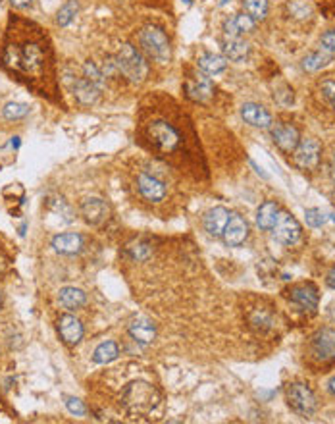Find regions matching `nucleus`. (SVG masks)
Instances as JSON below:
<instances>
[{
    "label": "nucleus",
    "mask_w": 335,
    "mask_h": 424,
    "mask_svg": "<svg viewBox=\"0 0 335 424\" xmlns=\"http://www.w3.org/2000/svg\"><path fill=\"white\" fill-rule=\"evenodd\" d=\"M52 247L60 255H77L83 249V238L79 233H58L52 240Z\"/></svg>",
    "instance_id": "412c9836"
},
{
    "label": "nucleus",
    "mask_w": 335,
    "mask_h": 424,
    "mask_svg": "<svg viewBox=\"0 0 335 424\" xmlns=\"http://www.w3.org/2000/svg\"><path fill=\"white\" fill-rule=\"evenodd\" d=\"M82 216L87 224L100 226L102 222L108 220L110 206L106 204V201H102L99 197H89L82 203Z\"/></svg>",
    "instance_id": "4468645a"
},
{
    "label": "nucleus",
    "mask_w": 335,
    "mask_h": 424,
    "mask_svg": "<svg viewBox=\"0 0 335 424\" xmlns=\"http://www.w3.org/2000/svg\"><path fill=\"white\" fill-rule=\"evenodd\" d=\"M224 35H226V39H237L243 35V33L239 31V28H237L236 16H233V18H227L226 21H224Z\"/></svg>",
    "instance_id": "58836bf2"
},
{
    "label": "nucleus",
    "mask_w": 335,
    "mask_h": 424,
    "mask_svg": "<svg viewBox=\"0 0 335 424\" xmlns=\"http://www.w3.org/2000/svg\"><path fill=\"white\" fill-rule=\"evenodd\" d=\"M241 116L247 124H251L254 128L260 129H270L272 128V116L270 112L266 110L264 106L256 104V102H245L241 106Z\"/></svg>",
    "instance_id": "dca6fc26"
},
{
    "label": "nucleus",
    "mask_w": 335,
    "mask_h": 424,
    "mask_svg": "<svg viewBox=\"0 0 335 424\" xmlns=\"http://www.w3.org/2000/svg\"><path fill=\"white\" fill-rule=\"evenodd\" d=\"M289 299L295 305H299L300 309L305 313H314L318 307V301H320V296H318V287L314 284H300V286H295L289 289Z\"/></svg>",
    "instance_id": "ddd939ff"
},
{
    "label": "nucleus",
    "mask_w": 335,
    "mask_h": 424,
    "mask_svg": "<svg viewBox=\"0 0 335 424\" xmlns=\"http://www.w3.org/2000/svg\"><path fill=\"white\" fill-rule=\"evenodd\" d=\"M137 189H139L141 197L151 203H160L166 197V184L153 174L137 175Z\"/></svg>",
    "instance_id": "9d476101"
},
{
    "label": "nucleus",
    "mask_w": 335,
    "mask_h": 424,
    "mask_svg": "<svg viewBox=\"0 0 335 424\" xmlns=\"http://www.w3.org/2000/svg\"><path fill=\"white\" fill-rule=\"evenodd\" d=\"M199 68L207 75H216L222 74L227 68V58L226 56L214 55V52H207L199 58Z\"/></svg>",
    "instance_id": "b1692460"
},
{
    "label": "nucleus",
    "mask_w": 335,
    "mask_h": 424,
    "mask_svg": "<svg viewBox=\"0 0 335 424\" xmlns=\"http://www.w3.org/2000/svg\"><path fill=\"white\" fill-rule=\"evenodd\" d=\"M329 62H332V52H327V50H314V52H310V55L303 58L300 66H303L305 72H318V70L326 68Z\"/></svg>",
    "instance_id": "a878e982"
},
{
    "label": "nucleus",
    "mask_w": 335,
    "mask_h": 424,
    "mask_svg": "<svg viewBox=\"0 0 335 424\" xmlns=\"http://www.w3.org/2000/svg\"><path fill=\"white\" fill-rule=\"evenodd\" d=\"M293 160H295V166L305 170V172L316 170L320 166V162H322V145H320V141L312 137L300 139L295 153H293Z\"/></svg>",
    "instance_id": "0eeeda50"
},
{
    "label": "nucleus",
    "mask_w": 335,
    "mask_h": 424,
    "mask_svg": "<svg viewBox=\"0 0 335 424\" xmlns=\"http://www.w3.org/2000/svg\"><path fill=\"white\" fill-rule=\"evenodd\" d=\"M236 23L241 33H249V31H253L254 29V23H256V21H254L249 14H239V16H236Z\"/></svg>",
    "instance_id": "4c0bfd02"
},
{
    "label": "nucleus",
    "mask_w": 335,
    "mask_h": 424,
    "mask_svg": "<svg viewBox=\"0 0 335 424\" xmlns=\"http://www.w3.org/2000/svg\"><path fill=\"white\" fill-rule=\"evenodd\" d=\"M270 129H272L274 143H276L283 153H287V155L295 153V148H297L300 141L299 129L295 128V126H291V124H276V126H272Z\"/></svg>",
    "instance_id": "f8f14e48"
},
{
    "label": "nucleus",
    "mask_w": 335,
    "mask_h": 424,
    "mask_svg": "<svg viewBox=\"0 0 335 424\" xmlns=\"http://www.w3.org/2000/svg\"><path fill=\"white\" fill-rule=\"evenodd\" d=\"M100 91H102V89L97 87L95 84H91L85 75L79 77V79H75V84H73V95H75V99H77L79 104H85V106H91V104L99 101Z\"/></svg>",
    "instance_id": "6ab92c4d"
},
{
    "label": "nucleus",
    "mask_w": 335,
    "mask_h": 424,
    "mask_svg": "<svg viewBox=\"0 0 335 424\" xmlns=\"http://www.w3.org/2000/svg\"><path fill=\"white\" fill-rule=\"evenodd\" d=\"M222 238L226 241L227 247H241L247 238H249V224L245 220L243 216H239L236 212H231L229 220H227V226Z\"/></svg>",
    "instance_id": "1a4fd4ad"
},
{
    "label": "nucleus",
    "mask_w": 335,
    "mask_h": 424,
    "mask_svg": "<svg viewBox=\"0 0 335 424\" xmlns=\"http://www.w3.org/2000/svg\"><path fill=\"white\" fill-rule=\"evenodd\" d=\"M145 135L151 147L160 155H173L182 147V135L175 126L166 120H153L146 124Z\"/></svg>",
    "instance_id": "f03ea898"
},
{
    "label": "nucleus",
    "mask_w": 335,
    "mask_h": 424,
    "mask_svg": "<svg viewBox=\"0 0 335 424\" xmlns=\"http://www.w3.org/2000/svg\"><path fill=\"white\" fill-rule=\"evenodd\" d=\"M158 403H160V396L156 387L143 380H135L127 384L126 389L122 392V407L131 416L151 415L158 407Z\"/></svg>",
    "instance_id": "f257e3e1"
},
{
    "label": "nucleus",
    "mask_w": 335,
    "mask_h": 424,
    "mask_svg": "<svg viewBox=\"0 0 335 424\" xmlns=\"http://www.w3.org/2000/svg\"><path fill=\"white\" fill-rule=\"evenodd\" d=\"M10 2H12V6H16V8H28V6H31L33 0H10Z\"/></svg>",
    "instance_id": "a19ab883"
},
{
    "label": "nucleus",
    "mask_w": 335,
    "mask_h": 424,
    "mask_svg": "<svg viewBox=\"0 0 335 424\" xmlns=\"http://www.w3.org/2000/svg\"><path fill=\"white\" fill-rule=\"evenodd\" d=\"M326 282H327V286L332 287V289H335V267L329 270V274H327Z\"/></svg>",
    "instance_id": "79ce46f5"
},
{
    "label": "nucleus",
    "mask_w": 335,
    "mask_h": 424,
    "mask_svg": "<svg viewBox=\"0 0 335 424\" xmlns=\"http://www.w3.org/2000/svg\"><path fill=\"white\" fill-rule=\"evenodd\" d=\"M2 114H4L6 120H21V118H26L29 114V106L23 104V102H8L4 106Z\"/></svg>",
    "instance_id": "2f4dec72"
},
{
    "label": "nucleus",
    "mask_w": 335,
    "mask_h": 424,
    "mask_svg": "<svg viewBox=\"0 0 335 424\" xmlns=\"http://www.w3.org/2000/svg\"><path fill=\"white\" fill-rule=\"evenodd\" d=\"M305 216H307V224L308 226H312V228H322V226L326 224V214L320 211V209H308V211L305 212Z\"/></svg>",
    "instance_id": "f704fd0d"
},
{
    "label": "nucleus",
    "mask_w": 335,
    "mask_h": 424,
    "mask_svg": "<svg viewBox=\"0 0 335 424\" xmlns=\"http://www.w3.org/2000/svg\"><path fill=\"white\" fill-rule=\"evenodd\" d=\"M287 403L300 416H312L318 407L314 392L307 384H300V382L287 386Z\"/></svg>",
    "instance_id": "423d86ee"
},
{
    "label": "nucleus",
    "mask_w": 335,
    "mask_h": 424,
    "mask_svg": "<svg viewBox=\"0 0 335 424\" xmlns=\"http://www.w3.org/2000/svg\"><path fill=\"white\" fill-rule=\"evenodd\" d=\"M129 336L141 343V345H149L153 343V340L156 338V326L153 324V320L149 318H135L133 322L129 324Z\"/></svg>",
    "instance_id": "aec40b11"
},
{
    "label": "nucleus",
    "mask_w": 335,
    "mask_h": 424,
    "mask_svg": "<svg viewBox=\"0 0 335 424\" xmlns=\"http://www.w3.org/2000/svg\"><path fill=\"white\" fill-rule=\"evenodd\" d=\"M83 75H85L91 84H95L97 87H100V89H104L106 77H104V74H102V70H100L99 66L93 64L91 60L85 62V66H83Z\"/></svg>",
    "instance_id": "7c9ffc66"
},
{
    "label": "nucleus",
    "mask_w": 335,
    "mask_h": 424,
    "mask_svg": "<svg viewBox=\"0 0 335 424\" xmlns=\"http://www.w3.org/2000/svg\"><path fill=\"white\" fill-rule=\"evenodd\" d=\"M322 46H324V50H327V52H332V55H334L335 52V29H332V31H326V33L322 35Z\"/></svg>",
    "instance_id": "ea45409f"
},
{
    "label": "nucleus",
    "mask_w": 335,
    "mask_h": 424,
    "mask_svg": "<svg viewBox=\"0 0 335 424\" xmlns=\"http://www.w3.org/2000/svg\"><path fill=\"white\" fill-rule=\"evenodd\" d=\"M58 301H60V305H62L64 309H68V311H75V309H82L83 305L87 303V296H85V291L83 289H79V287H62L60 289V293H58Z\"/></svg>",
    "instance_id": "4be33fe9"
},
{
    "label": "nucleus",
    "mask_w": 335,
    "mask_h": 424,
    "mask_svg": "<svg viewBox=\"0 0 335 424\" xmlns=\"http://www.w3.org/2000/svg\"><path fill=\"white\" fill-rule=\"evenodd\" d=\"M243 8L254 21H262L268 16V0H243Z\"/></svg>",
    "instance_id": "c85d7f7f"
},
{
    "label": "nucleus",
    "mask_w": 335,
    "mask_h": 424,
    "mask_svg": "<svg viewBox=\"0 0 335 424\" xmlns=\"http://www.w3.org/2000/svg\"><path fill=\"white\" fill-rule=\"evenodd\" d=\"M185 95L193 102H207L214 95V84L204 74H197L185 84Z\"/></svg>",
    "instance_id": "2eb2a0df"
},
{
    "label": "nucleus",
    "mask_w": 335,
    "mask_h": 424,
    "mask_svg": "<svg viewBox=\"0 0 335 424\" xmlns=\"http://www.w3.org/2000/svg\"><path fill=\"white\" fill-rule=\"evenodd\" d=\"M58 332H60V338L64 340V343L75 345L83 338V324L75 316H72V314H64L58 320Z\"/></svg>",
    "instance_id": "a211bd4d"
},
{
    "label": "nucleus",
    "mask_w": 335,
    "mask_h": 424,
    "mask_svg": "<svg viewBox=\"0 0 335 424\" xmlns=\"http://www.w3.org/2000/svg\"><path fill=\"white\" fill-rule=\"evenodd\" d=\"M139 41H141L143 50L149 55V58H153L154 62H158V64L170 62V58H172V46H170V41H168V37H166V33H164L162 29L149 26V28L141 31Z\"/></svg>",
    "instance_id": "39448f33"
},
{
    "label": "nucleus",
    "mask_w": 335,
    "mask_h": 424,
    "mask_svg": "<svg viewBox=\"0 0 335 424\" xmlns=\"http://www.w3.org/2000/svg\"><path fill=\"white\" fill-rule=\"evenodd\" d=\"M116 62H118L119 74L127 77L131 84H141L149 74V66H146L143 55L129 43L122 46V50L116 56Z\"/></svg>",
    "instance_id": "20e7f679"
},
{
    "label": "nucleus",
    "mask_w": 335,
    "mask_h": 424,
    "mask_svg": "<svg viewBox=\"0 0 335 424\" xmlns=\"http://www.w3.org/2000/svg\"><path fill=\"white\" fill-rule=\"evenodd\" d=\"M229 216H231V212L227 211V209H224V206H214V209H210V211L204 214V220H202L204 230L209 231L210 235L220 238V235L224 233V230H226Z\"/></svg>",
    "instance_id": "f3484780"
},
{
    "label": "nucleus",
    "mask_w": 335,
    "mask_h": 424,
    "mask_svg": "<svg viewBox=\"0 0 335 424\" xmlns=\"http://www.w3.org/2000/svg\"><path fill=\"white\" fill-rule=\"evenodd\" d=\"M278 214H280V206L274 201H266L260 204V209L256 212V226L264 231L272 230L274 224L278 220Z\"/></svg>",
    "instance_id": "5701e85b"
},
{
    "label": "nucleus",
    "mask_w": 335,
    "mask_h": 424,
    "mask_svg": "<svg viewBox=\"0 0 335 424\" xmlns=\"http://www.w3.org/2000/svg\"><path fill=\"white\" fill-rule=\"evenodd\" d=\"M300 233H303V228H300L299 220L289 212L280 211L278 220H276L272 228L274 240L280 241L283 245H293V243H297L300 240Z\"/></svg>",
    "instance_id": "6e6552de"
},
{
    "label": "nucleus",
    "mask_w": 335,
    "mask_h": 424,
    "mask_svg": "<svg viewBox=\"0 0 335 424\" xmlns=\"http://www.w3.org/2000/svg\"><path fill=\"white\" fill-rule=\"evenodd\" d=\"M251 324H253V328H256V330H270L272 328V316L266 313V311H254L253 314H251Z\"/></svg>",
    "instance_id": "473e14b6"
},
{
    "label": "nucleus",
    "mask_w": 335,
    "mask_h": 424,
    "mask_svg": "<svg viewBox=\"0 0 335 424\" xmlns=\"http://www.w3.org/2000/svg\"><path fill=\"white\" fill-rule=\"evenodd\" d=\"M77 10H79V4H77L75 0H68L62 8L58 10V14H56V23L62 26V28L70 26L72 19L75 18V14H77Z\"/></svg>",
    "instance_id": "c756f323"
},
{
    "label": "nucleus",
    "mask_w": 335,
    "mask_h": 424,
    "mask_svg": "<svg viewBox=\"0 0 335 424\" xmlns=\"http://www.w3.org/2000/svg\"><path fill=\"white\" fill-rule=\"evenodd\" d=\"M66 407H68V411L75 416H85V413H87L83 401H79L77 397H66Z\"/></svg>",
    "instance_id": "e433bc0d"
},
{
    "label": "nucleus",
    "mask_w": 335,
    "mask_h": 424,
    "mask_svg": "<svg viewBox=\"0 0 335 424\" xmlns=\"http://www.w3.org/2000/svg\"><path fill=\"white\" fill-rule=\"evenodd\" d=\"M118 345H116L114 341H104V343H100L99 347L95 349L93 360H95L97 365H108V363H112L114 359H118Z\"/></svg>",
    "instance_id": "bb28decb"
},
{
    "label": "nucleus",
    "mask_w": 335,
    "mask_h": 424,
    "mask_svg": "<svg viewBox=\"0 0 335 424\" xmlns=\"http://www.w3.org/2000/svg\"><path fill=\"white\" fill-rule=\"evenodd\" d=\"M327 386H329V392H332V394H334V396H335V376L332 380H329V384H327Z\"/></svg>",
    "instance_id": "37998d69"
},
{
    "label": "nucleus",
    "mask_w": 335,
    "mask_h": 424,
    "mask_svg": "<svg viewBox=\"0 0 335 424\" xmlns=\"http://www.w3.org/2000/svg\"><path fill=\"white\" fill-rule=\"evenodd\" d=\"M126 253L133 260H137V262H143V260L151 258V255H153V245L145 240H137L127 245Z\"/></svg>",
    "instance_id": "cd10ccee"
},
{
    "label": "nucleus",
    "mask_w": 335,
    "mask_h": 424,
    "mask_svg": "<svg viewBox=\"0 0 335 424\" xmlns=\"http://www.w3.org/2000/svg\"><path fill=\"white\" fill-rule=\"evenodd\" d=\"M320 91H322V97L326 99V102L335 110V81L334 79H326L320 85Z\"/></svg>",
    "instance_id": "c9c22d12"
},
{
    "label": "nucleus",
    "mask_w": 335,
    "mask_h": 424,
    "mask_svg": "<svg viewBox=\"0 0 335 424\" xmlns=\"http://www.w3.org/2000/svg\"><path fill=\"white\" fill-rule=\"evenodd\" d=\"M4 62L18 72H28V74H35L43 68L45 62V52L41 50V46L35 43H28L23 46L12 45L6 48L4 55Z\"/></svg>",
    "instance_id": "7ed1b4c3"
},
{
    "label": "nucleus",
    "mask_w": 335,
    "mask_h": 424,
    "mask_svg": "<svg viewBox=\"0 0 335 424\" xmlns=\"http://www.w3.org/2000/svg\"><path fill=\"white\" fill-rule=\"evenodd\" d=\"M287 8L295 18H310L312 16V6L307 4L305 0H289Z\"/></svg>",
    "instance_id": "72a5a7b5"
},
{
    "label": "nucleus",
    "mask_w": 335,
    "mask_h": 424,
    "mask_svg": "<svg viewBox=\"0 0 335 424\" xmlns=\"http://www.w3.org/2000/svg\"><path fill=\"white\" fill-rule=\"evenodd\" d=\"M224 55H226L227 60L241 62V60H245L249 56V45L241 37L226 39L224 41Z\"/></svg>",
    "instance_id": "393cba45"
},
{
    "label": "nucleus",
    "mask_w": 335,
    "mask_h": 424,
    "mask_svg": "<svg viewBox=\"0 0 335 424\" xmlns=\"http://www.w3.org/2000/svg\"><path fill=\"white\" fill-rule=\"evenodd\" d=\"M312 353L318 360H335V328H322L314 334Z\"/></svg>",
    "instance_id": "9b49d317"
},
{
    "label": "nucleus",
    "mask_w": 335,
    "mask_h": 424,
    "mask_svg": "<svg viewBox=\"0 0 335 424\" xmlns=\"http://www.w3.org/2000/svg\"><path fill=\"white\" fill-rule=\"evenodd\" d=\"M332 174H334V177H335V157H334V160H332Z\"/></svg>",
    "instance_id": "c03bdc74"
},
{
    "label": "nucleus",
    "mask_w": 335,
    "mask_h": 424,
    "mask_svg": "<svg viewBox=\"0 0 335 424\" xmlns=\"http://www.w3.org/2000/svg\"><path fill=\"white\" fill-rule=\"evenodd\" d=\"M0 309H2V293H0Z\"/></svg>",
    "instance_id": "a18cd8bd"
}]
</instances>
